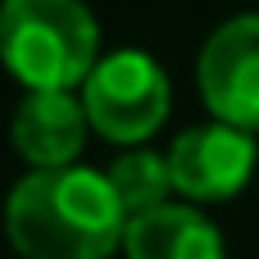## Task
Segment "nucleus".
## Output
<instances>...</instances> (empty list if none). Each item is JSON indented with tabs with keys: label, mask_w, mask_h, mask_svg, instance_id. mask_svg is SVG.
I'll return each mask as SVG.
<instances>
[{
	"label": "nucleus",
	"mask_w": 259,
	"mask_h": 259,
	"mask_svg": "<svg viewBox=\"0 0 259 259\" xmlns=\"http://www.w3.org/2000/svg\"><path fill=\"white\" fill-rule=\"evenodd\" d=\"M5 232L23 259H109L127 237V209L96 168H32L5 205Z\"/></svg>",
	"instance_id": "1"
},
{
	"label": "nucleus",
	"mask_w": 259,
	"mask_h": 259,
	"mask_svg": "<svg viewBox=\"0 0 259 259\" xmlns=\"http://www.w3.org/2000/svg\"><path fill=\"white\" fill-rule=\"evenodd\" d=\"M0 59L27 91H73L100 64V27L82 0H5Z\"/></svg>",
	"instance_id": "2"
},
{
	"label": "nucleus",
	"mask_w": 259,
	"mask_h": 259,
	"mask_svg": "<svg viewBox=\"0 0 259 259\" xmlns=\"http://www.w3.org/2000/svg\"><path fill=\"white\" fill-rule=\"evenodd\" d=\"M82 105L100 137L118 146H141L168 118V77L150 55L114 50L82 82Z\"/></svg>",
	"instance_id": "3"
},
{
	"label": "nucleus",
	"mask_w": 259,
	"mask_h": 259,
	"mask_svg": "<svg viewBox=\"0 0 259 259\" xmlns=\"http://www.w3.org/2000/svg\"><path fill=\"white\" fill-rule=\"evenodd\" d=\"M200 96L219 123L241 132L259 127V14L223 23L200 50Z\"/></svg>",
	"instance_id": "4"
},
{
	"label": "nucleus",
	"mask_w": 259,
	"mask_h": 259,
	"mask_svg": "<svg viewBox=\"0 0 259 259\" xmlns=\"http://www.w3.org/2000/svg\"><path fill=\"white\" fill-rule=\"evenodd\" d=\"M164 159H168L173 191H182L191 200H228L246 187V178L255 168V141H250V132L214 118L205 127L182 132Z\"/></svg>",
	"instance_id": "5"
},
{
	"label": "nucleus",
	"mask_w": 259,
	"mask_h": 259,
	"mask_svg": "<svg viewBox=\"0 0 259 259\" xmlns=\"http://www.w3.org/2000/svg\"><path fill=\"white\" fill-rule=\"evenodd\" d=\"M87 105L73 91H27L14 109V150L32 168H68L87 141Z\"/></svg>",
	"instance_id": "6"
},
{
	"label": "nucleus",
	"mask_w": 259,
	"mask_h": 259,
	"mask_svg": "<svg viewBox=\"0 0 259 259\" xmlns=\"http://www.w3.org/2000/svg\"><path fill=\"white\" fill-rule=\"evenodd\" d=\"M127 259H223L219 228L191 205H159L137 214L123 237Z\"/></svg>",
	"instance_id": "7"
},
{
	"label": "nucleus",
	"mask_w": 259,
	"mask_h": 259,
	"mask_svg": "<svg viewBox=\"0 0 259 259\" xmlns=\"http://www.w3.org/2000/svg\"><path fill=\"white\" fill-rule=\"evenodd\" d=\"M109 182H114V191H118V200H123V209H127V223H132L137 214H150V209L168 205L164 196L173 191L168 159H159V155H150V150H127V155H118L114 168H109Z\"/></svg>",
	"instance_id": "8"
}]
</instances>
